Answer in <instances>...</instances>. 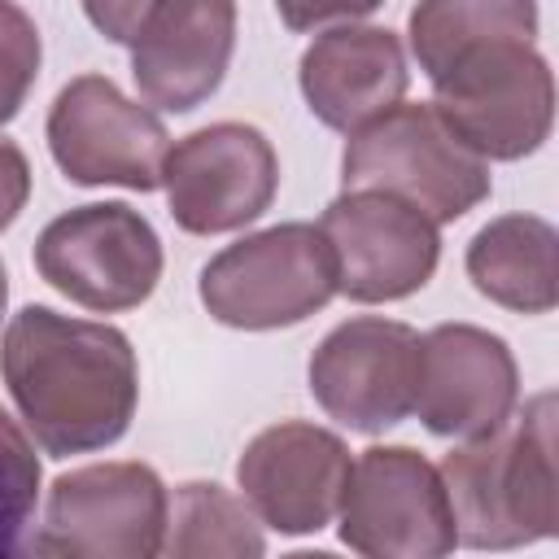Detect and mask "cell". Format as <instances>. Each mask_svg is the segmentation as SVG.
<instances>
[{
    "instance_id": "6da1fadb",
    "label": "cell",
    "mask_w": 559,
    "mask_h": 559,
    "mask_svg": "<svg viewBox=\"0 0 559 559\" xmlns=\"http://www.w3.org/2000/svg\"><path fill=\"white\" fill-rule=\"evenodd\" d=\"M411 52L428 74L437 118L480 157L520 162L555 122V79L533 48L528 0H432L406 17Z\"/></svg>"
},
{
    "instance_id": "7a4b0ae2",
    "label": "cell",
    "mask_w": 559,
    "mask_h": 559,
    "mask_svg": "<svg viewBox=\"0 0 559 559\" xmlns=\"http://www.w3.org/2000/svg\"><path fill=\"white\" fill-rule=\"evenodd\" d=\"M0 376L31 437L52 454L114 445L135 415L140 367L127 332L92 319L22 306L0 341Z\"/></svg>"
},
{
    "instance_id": "3957f363",
    "label": "cell",
    "mask_w": 559,
    "mask_h": 559,
    "mask_svg": "<svg viewBox=\"0 0 559 559\" xmlns=\"http://www.w3.org/2000/svg\"><path fill=\"white\" fill-rule=\"evenodd\" d=\"M437 476L459 546L520 550L555 537V393H537L520 419L450 450Z\"/></svg>"
},
{
    "instance_id": "277c9868",
    "label": "cell",
    "mask_w": 559,
    "mask_h": 559,
    "mask_svg": "<svg viewBox=\"0 0 559 559\" xmlns=\"http://www.w3.org/2000/svg\"><path fill=\"white\" fill-rule=\"evenodd\" d=\"M345 192H384L428 223H454L476 210L489 188V162H480L432 105H393L345 140L341 153Z\"/></svg>"
},
{
    "instance_id": "5b68a950",
    "label": "cell",
    "mask_w": 559,
    "mask_h": 559,
    "mask_svg": "<svg viewBox=\"0 0 559 559\" xmlns=\"http://www.w3.org/2000/svg\"><path fill=\"white\" fill-rule=\"evenodd\" d=\"M114 44L131 48V74L148 105L188 114L210 100L236 48V4L227 0H127L87 4Z\"/></svg>"
},
{
    "instance_id": "8992f818",
    "label": "cell",
    "mask_w": 559,
    "mask_h": 559,
    "mask_svg": "<svg viewBox=\"0 0 559 559\" xmlns=\"http://www.w3.org/2000/svg\"><path fill=\"white\" fill-rule=\"evenodd\" d=\"M336 297V266L314 223H275L253 231L201 271L205 310L240 332L293 328Z\"/></svg>"
},
{
    "instance_id": "52a82bcc",
    "label": "cell",
    "mask_w": 559,
    "mask_h": 559,
    "mask_svg": "<svg viewBox=\"0 0 559 559\" xmlns=\"http://www.w3.org/2000/svg\"><path fill=\"white\" fill-rule=\"evenodd\" d=\"M35 271L61 297L114 314L153 297L162 280V240L140 210L92 201L57 214L39 231Z\"/></svg>"
},
{
    "instance_id": "ba28073f",
    "label": "cell",
    "mask_w": 559,
    "mask_h": 559,
    "mask_svg": "<svg viewBox=\"0 0 559 559\" xmlns=\"http://www.w3.org/2000/svg\"><path fill=\"white\" fill-rule=\"evenodd\" d=\"M341 542L362 559H450L459 546L437 467L411 445H371L349 463Z\"/></svg>"
},
{
    "instance_id": "9c48e42d",
    "label": "cell",
    "mask_w": 559,
    "mask_h": 559,
    "mask_svg": "<svg viewBox=\"0 0 559 559\" xmlns=\"http://www.w3.org/2000/svg\"><path fill=\"white\" fill-rule=\"evenodd\" d=\"M48 148L66 179L83 188H162L170 135L162 118L122 96V87L105 74L70 79L48 109Z\"/></svg>"
},
{
    "instance_id": "30bf717a",
    "label": "cell",
    "mask_w": 559,
    "mask_h": 559,
    "mask_svg": "<svg viewBox=\"0 0 559 559\" xmlns=\"http://www.w3.org/2000/svg\"><path fill=\"white\" fill-rule=\"evenodd\" d=\"M162 188L183 231H236L271 210L280 188V157L258 127L210 122L166 153Z\"/></svg>"
},
{
    "instance_id": "8fae6325",
    "label": "cell",
    "mask_w": 559,
    "mask_h": 559,
    "mask_svg": "<svg viewBox=\"0 0 559 559\" xmlns=\"http://www.w3.org/2000/svg\"><path fill=\"white\" fill-rule=\"evenodd\" d=\"M419 332L402 319L358 314L336 323L310 354L314 402L354 432H384L415 406Z\"/></svg>"
},
{
    "instance_id": "7c38bea8",
    "label": "cell",
    "mask_w": 559,
    "mask_h": 559,
    "mask_svg": "<svg viewBox=\"0 0 559 559\" xmlns=\"http://www.w3.org/2000/svg\"><path fill=\"white\" fill-rule=\"evenodd\" d=\"M319 236L336 266V293L362 306L419 293L441 258L437 223L384 192H341L323 210Z\"/></svg>"
},
{
    "instance_id": "4fadbf2b",
    "label": "cell",
    "mask_w": 559,
    "mask_h": 559,
    "mask_svg": "<svg viewBox=\"0 0 559 559\" xmlns=\"http://www.w3.org/2000/svg\"><path fill=\"white\" fill-rule=\"evenodd\" d=\"M166 507V485L148 463H92L52 480L44 533L79 559H153Z\"/></svg>"
},
{
    "instance_id": "5bb4252c",
    "label": "cell",
    "mask_w": 559,
    "mask_h": 559,
    "mask_svg": "<svg viewBox=\"0 0 559 559\" xmlns=\"http://www.w3.org/2000/svg\"><path fill=\"white\" fill-rule=\"evenodd\" d=\"M520 397V371L502 336L476 323H437L419 336L415 406L432 437L476 441L502 428Z\"/></svg>"
},
{
    "instance_id": "9a60e30c",
    "label": "cell",
    "mask_w": 559,
    "mask_h": 559,
    "mask_svg": "<svg viewBox=\"0 0 559 559\" xmlns=\"http://www.w3.org/2000/svg\"><path fill=\"white\" fill-rule=\"evenodd\" d=\"M236 480L249 511L280 533H319L336 511L349 480V450L336 432L284 419L262 428L240 463Z\"/></svg>"
},
{
    "instance_id": "2e32d148",
    "label": "cell",
    "mask_w": 559,
    "mask_h": 559,
    "mask_svg": "<svg viewBox=\"0 0 559 559\" xmlns=\"http://www.w3.org/2000/svg\"><path fill=\"white\" fill-rule=\"evenodd\" d=\"M297 79L310 114L323 127L354 135L402 105L411 70L402 39L389 26L341 22L314 35V44L301 52Z\"/></svg>"
},
{
    "instance_id": "e0dca14e",
    "label": "cell",
    "mask_w": 559,
    "mask_h": 559,
    "mask_svg": "<svg viewBox=\"0 0 559 559\" xmlns=\"http://www.w3.org/2000/svg\"><path fill=\"white\" fill-rule=\"evenodd\" d=\"M559 236L537 214H502L485 223L467 245V280L480 297L520 310L546 314L559 301Z\"/></svg>"
},
{
    "instance_id": "ac0fdd59",
    "label": "cell",
    "mask_w": 559,
    "mask_h": 559,
    "mask_svg": "<svg viewBox=\"0 0 559 559\" xmlns=\"http://www.w3.org/2000/svg\"><path fill=\"white\" fill-rule=\"evenodd\" d=\"M153 559H266V537L245 498L214 480H188L166 507Z\"/></svg>"
},
{
    "instance_id": "d6986e66",
    "label": "cell",
    "mask_w": 559,
    "mask_h": 559,
    "mask_svg": "<svg viewBox=\"0 0 559 559\" xmlns=\"http://www.w3.org/2000/svg\"><path fill=\"white\" fill-rule=\"evenodd\" d=\"M44 61L39 26L22 4L0 0V127L22 109Z\"/></svg>"
},
{
    "instance_id": "ffe728a7",
    "label": "cell",
    "mask_w": 559,
    "mask_h": 559,
    "mask_svg": "<svg viewBox=\"0 0 559 559\" xmlns=\"http://www.w3.org/2000/svg\"><path fill=\"white\" fill-rule=\"evenodd\" d=\"M35 493H39V459L26 432L0 406V520L22 524L35 507Z\"/></svg>"
},
{
    "instance_id": "44dd1931",
    "label": "cell",
    "mask_w": 559,
    "mask_h": 559,
    "mask_svg": "<svg viewBox=\"0 0 559 559\" xmlns=\"http://www.w3.org/2000/svg\"><path fill=\"white\" fill-rule=\"evenodd\" d=\"M26 197H31V162L9 135H0V231L26 210Z\"/></svg>"
},
{
    "instance_id": "7402d4cb",
    "label": "cell",
    "mask_w": 559,
    "mask_h": 559,
    "mask_svg": "<svg viewBox=\"0 0 559 559\" xmlns=\"http://www.w3.org/2000/svg\"><path fill=\"white\" fill-rule=\"evenodd\" d=\"M13 559H79V555H70L52 533H35V537H26L22 550H13Z\"/></svg>"
},
{
    "instance_id": "603a6c76",
    "label": "cell",
    "mask_w": 559,
    "mask_h": 559,
    "mask_svg": "<svg viewBox=\"0 0 559 559\" xmlns=\"http://www.w3.org/2000/svg\"><path fill=\"white\" fill-rule=\"evenodd\" d=\"M13 528H17V524L0 520V559H13V550H9V537H13Z\"/></svg>"
},
{
    "instance_id": "cb8c5ba5",
    "label": "cell",
    "mask_w": 559,
    "mask_h": 559,
    "mask_svg": "<svg viewBox=\"0 0 559 559\" xmlns=\"http://www.w3.org/2000/svg\"><path fill=\"white\" fill-rule=\"evenodd\" d=\"M280 559H336L332 550H293V555H280Z\"/></svg>"
},
{
    "instance_id": "d4e9b609",
    "label": "cell",
    "mask_w": 559,
    "mask_h": 559,
    "mask_svg": "<svg viewBox=\"0 0 559 559\" xmlns=\"http://www.w3.org/2000/svg\"><path fill=\"white\" fill-rule=\"evenodd\" d=\"M4 306H9V271L0 262V314H4Z\"/></svg>"
}]
</instances>
